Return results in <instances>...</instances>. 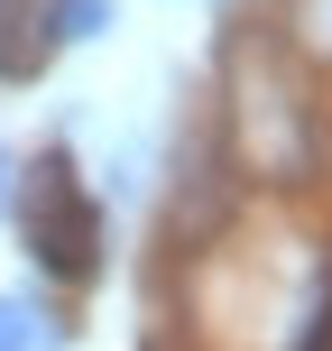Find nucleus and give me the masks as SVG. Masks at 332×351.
<instances>
[{"instance_id":"39448f33","label":"nucleus","mask_w":332,"mask_h":351,"mask_svg":"<svg viewBox=\"0 0 332 351\" xmlns=\"http://www.w3.org/2000/svg\"><path fill=\"white\" fill-rule=\"evenodd\" d=\"M10 194H18V158H10V139H0V213H10Z\"/></svg>"},{"instance_id":"f03ea898","label":"nucleus","mask_w":332,"mask_h":351,"mask_svg":"<svg viewBox=\"0 0 332 351\" xmlns=\"http://www.w3.org/2000/svg\"><path fill=\"white\" fill-rule=\"evenodd\" d=\"M111 19H120V0H47L55 47H92V37H111Z\"/></svg>"},{"instance_id":"f257e3e1","label":"nucleus","mask_w":332,"mask_h":351,"mask_svg":"<svg viewBox=\"0 0 332 351\" xmlns=\"http://www.w3.org/2000/svg\"><path fill=\"white\" fill-rule=\"evenodd\" d=\"M10 204H18V222H28V250L55 268V278H92V268H102V213H92L84 176L65 158H47Z\"/></svg>"},{"instance_id":"7ed1b4c3","label":"nucleus","mask_w":332,"mask_h":351,"mask_svg":"<svg viewBox=\"0 0 332 351\" xmlns=\"http://www.w3.org/2000/svg\"><path fill=\"white\" fill-rule=\"evenodd\" d=\"M0 351H37V305L28 296H0Z\"/></svg>"},{"instance_id":"20e7f679","label":"nucleus","mask_w":332,"mask_h":351,"mask_svg":"<svg viewBox=\"0 0 332 351\" xmlns=\"http://www.w3.org/2000/svg\"><path fill=\"white\" fill-rule=\"evenodd\" d=\"M296 37L332 56V0H296Z\"/></svg>"}]
</instances>
